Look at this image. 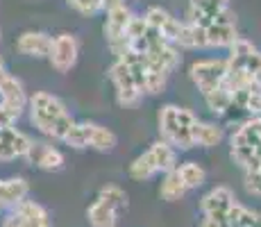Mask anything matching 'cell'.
Instances as JSON below:
<instances>
[{
    "label": "cell",
    "instance_id": "cell-2",
    "mask_svg": "<svg viewBox=\"0 0 261 227\" xmlns=\"http://www.w3.org/2000/svg\"><path fill=\"white\" fill-rule=\"evenodd\" d=\"M229 157L243 173L261 170V116L245 118L232 132Z\"/></svg>",
    "mask_w": 261,
    "mask_h": 227
},
{
    "label": "cell",
    "instance_id": "cell-23",
    "mask_svg": "<svg viewBox=\"0 0 261 227\" xmlns=\"http://www.w3.org/2000/svg\"><path fill=\"white\" fill-rule=\"evenodd\" d=\"M187 193H189V189L182 182V178L177 175V170L173 168V170H168V173H164V180H162V184H159V195H162V200H166V203H179Z\"/></svg>",
    "mask_w": 261,
    "mask_h": 227
},
{
    "label": "cell",
    "instance_id": "cell-4",
    "mask_svg": "<svg viewBox=\"0 0 261 227\" xmlns=\"http://www.w3.org/2000/svg\"><path fill=\"white\" fill-rule=\"evenodd\" d=\"M177 166V150L164 139L150 143L148 150H143L141 155L132 159L127 168V175L134 182H148L159 173H168Z\"/></svg>",
    "mask_w": 261,
    "mask_h": 227
},
{
    "label": "cell",
    "instance_id": "cell-20",
    "mask_svg": "<svg viewBox=\"0 0 261 227\" xmlns=\"http://www.w3.org/2000/svg\"><path fill=\"white\" fill-rule=\"evenodd\" d=\"M223 139H225V130L220 125L198 118V123L193 128V148H204V150L216 148V145L223 143Z\"/></svg>",
    "mask_w": 261,
    "mask_h": 227
},
{
    "label": "cell",
    "instance_id": "cell-27",
    "mask_svg": "<svg viewBox=\"0 0 261 227\" xmlns=\"http://www.w3.org/2000/svg\"><path fill=\"white\" fill-rule=\"evenodd\" d=\"M98 198L107 200V203H109V205H114L118 211L127 207V193H125V191L120 189L118 184H105L102 189H100Z\"/></svg>",
    "mask_w": 261,
    "mask_h": 227
},
{
    "label": "cell",
    "instance_id": "cell-30",
    "mask_svg": "<svg viewBox=\"0 0 261 227\" xmlns=\"http://www.w3.org/2000/svg\"><path fill=\"white\" fill-rule=\"evenodd\" d=\"M200 227H227V218H212V216H202Z\"/></svg>",
    "mask_w": 261,
    "mask_h": 227
},
{
    "label": "cell",
    "instance_id": "cell-6",
    "mask_svg": "<svg viewBox=\"0 0 261 227\" xmlns=\"http://www.w3.org/2000/svg\"><path fill=\"white\" fill-rule=\"evenodd\" d=\"M227 64H229V78L248 80L261 87V50L250 39L239 37L229 45Z\"/></svg>",
    "mask_w": 261,
    "mask_h": 227
},
{
    "label": "cell",
    "instance_id": "cell-14",
    "mask_svg": "<svg viewBox=\"0 0 261 227\" xmlns=\"http://www.w3.org/2000/svg\"><path fill=\"white\" fill-rule=\"evenodd\" d=\"M28 91H25V84L14 75H7V80L0 87V107L5 109L12 118H21L23 112L28 109Z\"/></svg>",
    "mask_w": 261,
    "mask_h": 227
},
{
    "label": "cell",
    "instance_id": "cell-19",
    "mask_svg": "<svg viewBox=\"0 0 261 227\" xmlns=\"http://www.w3.org/2000/svg\"><path fill=\"white\" fill-rule=\"evenodd\" d=\"M30 193V184L25 178H9L0 180V211L12 209L18 203H23Z\"/></svg>",
    "mask_w": 261,
    "mask_h": 227
},
{
    "label": "cell",
    "instance_id": "cell-25",
    "mask_svg": "<svg viewBox=\"0 0 261 227\" xmlns=\"http://www.w3.org/2000/svg\"><path fill=\"white\" fill-rule=\"evenodd\" d=\"M204 105H207V109L216 116H225L229 112V109L234 107L232 105V89H229V84H225V87L212 91V93L202 95Z\"/></svg>",
    "mask_w": 261,
    "mask_h": 227
},
{
    "label": "cell",
    "instance_id": "cell-26",
    "mask_svg": "<svg viewBox=\"0 0 261 227\" xmlns=\"http://www.w3.org/2000/svg\"><path fill=\"white\" fill-rule=\"evenodd\" d=\"M175 170H177V175L182 178V182L187 184L189 191L202 186L204 180H207V170H204L198 161H182V164L175 166Z\"/></svg>",
    "mask_w": 261,
    "mask_h": 227
},
{
    "label": "cell",
    "instance_id": "cell-33",
    "mask_svg": "<svg viewBox=\"0 0 261 227\" xmlns=\"http://www.w3.org/2000/svg\"><path fill=\"white\" fill-rule=\"evenodd\" d=\"M3 227H21V225H18V223H14L12 218H5V220H3Z\"/></svg>",
    "mask_w": 261,
    "mask_h": 227
},
{
    "label": "cell",
    "instance_id": "cell-3",
    "mask_svg": "<svg viewBox=\"0 0 261 227\" xmlns=\"http://www.w3.org/2000/svg\"><path fill=\"white\" fill-rule=\"evenodd\" d=\"M198 123V116L191 109L179 105H164L157 114L159 139L170 143L175 150H191L193 148V128Z\"/></svg>",
    "mask_w": 261,
    "mask_h": 227
},
{
    "label": "cell",
    "instance_id": "cell-10",
    "mask_svg": "<svg viewBox=\"0 0 261 227\" xmlns=\"http://www.w3.org/2000/svg\"><path fill=\"white\" fill-rule=\"evenodd\" d=\"M109 82H112L114 93H116V103L120 107H137L143 100L141 89H139L132 70L127 68V64H125L123 59L116 57L114 64L109 66Z\"/></svg>",
    "mask_w": 261,
    "mask_h": 227
},
{
    "label": "cell",
    "instance_id": "cell-11",
    "mask_svg": "<svg viewBox=\"0 0 261 227\" xmlns=\"http://www.w3.org/2000/svg\"><path fill=\"white\" fill-rule=\"evenodd\" d=\"M237 14L232 12L229 0H189L187 7V21L198 25V28H209V25L232 18Z\"/></svg>",
    "mask_w": 261,
    "mask_h": 227
},
{
    "label": "cell",
    "instance_id": "cell-22",
    "mask_svg": "<svg viewBox=\"0 0 261 227\" xmlns=\"http://www.w3.org/2000/svg\"><path fill=\"white\" fill-rule=\"evenodd\" d=\"M175 45L179 50H209L204 30L189 21H182V25H179V32L175 37Z\"/></svg>",
    "mask_w": 261,
    "mask_h": 227
},
{
    "label": "cell",
    "instance_id": "cell-18",
    "mask_svg": "<svg viewBox=\"0 0 261 227\" xmlns=\"http://www.w3.org/2000/svg\"><path fill=\"white\" fill-rule=\"evenodd\" d=\"M143 21L148 23L152 30H157L159 34H164L166 39H170L173 43H175V37H177V32H179V25H182V21H179V18H175L168 9L157 7V5L145 9Z\"/></svg>",
    "mask_w": 261,
    "mask_h": 227
},
{
    "label": "cell",
    "instance_id": "cell-12",
    "mask_svg": "<svg viewBox=\"0 0 261 227\" xmlns=\"http://www.w3.org/2000/svg\"><path fill=\"white\" fill-rule=\"evenodd\" d=\"M48 62L57 73H68L71 68H75L80 59V41L77 37L71 32H59L53 37L50 41V53H48Z\"/></svg>",
    "mask_w": 261,
    "mask_h": 227
},
{
    "label": "cell",
    "instance_id": "cell-1",
    "mask_svg": "<svg viewBox=\"0 0 261 227\" xmlns=\"http://www.w3.org/2000/svg\"><path fill=\"white\" fill-rule=\"evenodd\" d=\"M28 114L34 130L48 136L50 141H64V136L68 134V130L75 123L66 103L50 91H34L30 95Z\"/></svg>",
    "mask_w": 261,
    "mask_h": 227
},
{
    "label": "cell",
    "instance_id": "cell-32",
    "mask_svg": "<svg viewBox=\"0 0 261 227\" xmlns=\"http://www.w3.org/2000/svg\"><path fill=\"white\" fill-rule=\"evenodd\" d=\"M123 3H127V0H105V9L116 7V5H123Z\"/></svg>",
    "mask_w": 261,
    "mask_h": 227
},
{
    "label": "cell",
    "instance_id": "cell-15",
    "mask_svg": "<svg viewBox=\"0 0 261 227\" xmlns=\"http://www.w3.org/2000/svg\"><path fill=\"white\" fill-rule=\"evenodd\" d=\"M237 203L239 200L229 186H214L200 200V211L202 216H212V218H227L229 209Z\"/></svg>",
    "mask_w": 261,
    "mask_h": 227
},
{
    "label": "cell",
    "instance_id": "cell-24",
    "mask_svg": "<svg viewBox=\"0 0 261 227\" xmlns=\"http://www.w3.org/2000/svg\"><path fill=\"white\" fill-rule=\"evenodd\" d=\"M227 227H261V211L237 203L227 214Z\"/></svg>",
    "mask_w": 261,
    "mask_h": 227
},
{
    "label": "cell",
    "instance_id": "cell-31",
    "mask_svg": "<svg viewBox=\"0 0 261 227\" xmlns=\"http://www.w3.org/2000/svg\"><path fill=\"white\" fill-rule=\"evenodd\" d=\"M7 75H9V70H7V66H5V59L0 57V87H3V82L7 80Z\"/></svg>",
    "mask_w": 261,
    "mask_h": 227
},
{
    "label": "cell",
    "instance_id": "cell-13",
    "mask_svg": "<svg viewBox=\"0 0 261 227\" xmlns=\"http://www.w3.org/2000/svg\"><path fill=\"white\" fill-rule=\"evenodd\" d=\"M227 84L232 89V109H241L248 118L261 116V87L248 80H237L227 75Z\"/></svg>",
    "mask_w": 261,
    "mask_h": 227
},
{
    "label": "cell",
    "instance_id": "cell-9",
    "mask_svg": "<svg viewBox=\"0 0 261 227\" xmlns=\"http://www.w3.org/2000/svg\"><path fill=\"white\" fill-rule=\"evenodd\" d=\"M32 143V136L16 128V118H12L0 107V161L25 159Z\"/></svg>",
    "mask_w": 261,
    "mask_h": 227
},
{
    "label": "cell",
    "instance_id": "cell-7",
    "mask_svg": "<svg viewBox=\"0 0 261 227\" xmlns=\"http://www.w3.org/2000/svg\"><path fill=\"white\" fill-rule=\"evenodd\" d=\"M229 75V64L227 57H204L195 59L189 66V78L195 84V89L200 91V95H207L212 91L220 89L227 84Z\"/></svg>",
    "mask_w": 261,
    "mask_h": 227
},
{
    "label": "cell",
    "instance_id": "cell-29",
    "mask_svg": "<svg viewBox=\"0 0 261 227\" xmlns=\"http://www.w3.org/2000/svg\"><path fill=\"white\" fill-rule=\"evenodd\" d=\"M243 184L245 191L250 195H257L261 198V170H250V173H243Z\"/></svg>",
    "mask_w": 261,
    "mask_h": 227
},
{
    "label": "cell",
    "instance_id": "cell-5",
    "mask_svg": "<svg viewBox=\"0 0 261 227\" xmlns=\"http://www.w3.org/2000/svg\"><path fill=\"white\" fill-rule=\"evenodd\" d=\"M62 143L71 145L73 150H95V153H112L118 143V136L109 128L100 123H91V120H75L68 134L64 136Z\"/></svg>",
    "mask_w": 261,
    "mask_h": 227
},
{
    "label": "cell",
    "instance_id": "cell-8",
    "mask_svg": "<svg viewBox=\"0 0 261 227\" xmlns=\"http://www.w3.org/2000/svg\"><path fill=\"white\" fill-rule=\"evenodd\" d=\"M107 18H105L102 25V34H105V41H107L109 50L114 55H123L127 50V34H129V25H132L134 16L137 14L129 9L127 3L116 5V7H109L105 9Z\"/></svg>",
    "mask_w": 261,
    "mask_h": 227
},
{
    "label": "cell",
    "instance_id": "cell-21",
    "mask_svg": "<svg viewBox=\"0 0 261 227\" xmlns=\"http://www.w3.org/2000/svg\"><path fill=\"white\" fill-rule=\"evenodd\" d=\"M87 220L91 227H116L118 223V209L109 205L107 200L98 198L89 205L87 209Z\"/></svg>",
    "mask_w": 261,
    "mask_h": 227
},
{
    "label": "cell",
    "instance_id": "cell-17",
    "mask_svg": "<svg viewBox=\"0 0 261 227\" xmlns=\"http://www.w3.org/2000/svg\"><path fill=\"white\" fill-rule=\"evenodd\" d=\"M50 37L48 32H41V30H28V32L18 34L16 39V50L23 55V57L30 59H46L50 53Z\"/></svg>",
    "mask_w": 261,
    "mask_h": 227
},
{
    "label": "cell",
    "instance_id": "cell-16",
    "mask_svg": "<svg viewBox=\"0 0 261 227\" xmlns=\"http://www.w3.org/2000/svg\"><path fill=\"white\" fill-rule=\"evenodd\" d=\"M25 159L32 166H37L39 170H48V173H57V170H62L64 164H66L64 153L57 145L48 143V141H34Z\"/></svg>",
    "mask_w": 261,
    "mask_h": 227
},
{
    "label": "cell",
    "instance_id": "cell-28",
    "mask_svg": "<svg viewBox=\"0 0 261 227\" xmlns=\"http://www.w3.org/2000/svg\"><path fill=\"white\" fill-rule=\"evenodd\" d=\"M66 5L82 16H98L105 12V0H66Z\"/></svg>",
    "mask_w": 261,
    "mask_h": 227
}]
</instances>
